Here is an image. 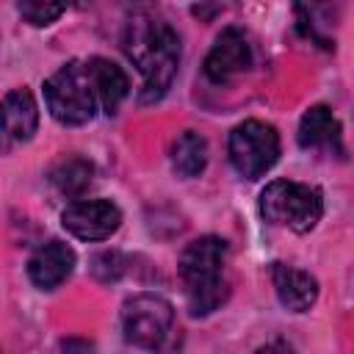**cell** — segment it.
<instances>
[{
	"instance_id": "obj_14",
	"label": "cell",
	"mask_w": 354,
	"mask_h": 354,
	"mask_svg": "<svg viewBox=\"0 0 354 354\" xmlns=\"http://www.w3.org/2000/svg\"><path fill=\"white\" fill-rule=\"evenodd\" d=\"M88 69H91V80H94L97 100H100L102 111L105 113H116L119 105H122V100L130 94V80H127L124 69L116 66L108 58H91L88 61Z\"/></svg>"
},
{
	"instance_id": "obj_11",
	"label": "cell",
	"mask_w": 354,
	"mask_h": 354,
	"mask_svg": "<svg viewBox=\"0 0 354 354\" xmlns=\"http://www.w3.org/2000/svg\"><path fill=\"white\" fill-rule=\"evenodd\" d=\"M299 144L304 149H326V152H343L340 144V122L326 105H313L299 124Z\"/></svg>"
},
{
	"instance_id": "obj_9",
	"label": "cell",
	"mask_w": 354,
	"mask_h": 354,
	"mask_svg": "<svg viewBox=\"0 0 354 354\" xmlns=\"http://www.w3.org/2000/svg\"><path fill=\"white\" fill-rule=\"evenodd\" d=\"M75 268V252L64 241H47L28 260V277L36 288L53 290L58 288Z\"/></svg>"
},
{
	"instance_id": "obj_15",
	"label": "cell",
	"mask_w": 354,
	"mask_h": 354,
	"mask_svg": "<svg viewBox=\"0 0 354 354\" xmlns=\"http://www.w3.org/2000/svg\"><path fill=\"white\" fill-rule=\"evenodd\" d=\"M205 166H207V141L194 130L180 133L177 141L171 144V169L180 177H199Z\"/></svg>"
},
{
	"instance_id": "obj_5",
	"label": "cell",
	"mask_w": 354,
	"mask_h": 354,
	"mask_svg": "<svg viewBox=\"0 0 354 354\" xmlns=\"http://www.w3.org/2000/svg\"><path fill=\"white\" fill-rule=\"evenodd\" d=\"M279 158V136L271 124L246 119L230 133V163L232 169L246 177H263Z\"/></svg>"
},
{
	"instance_id": "obj_13",
	"label": "cell",
	"mask_w": 354,
	"mask_h": 354,
	"mask_svg": "<svg viewBox=\"0 0 354 354\" xmlns=\"http://www.w3.org/2000/svg\"><path fill=\"white\" fill-rule=\"evenodd\" d=\"M296 11V28L304 39L321 44V47H332V28H335V8L332 0H296L293 3Z\"/></svg>"
},
{
	"instance_id": "obj_2",
	"label": "cell",
	"mask_w": 354,
	"mask_h": 354,
	"mask_svg": "<svg viewBox=\"0 0 354 354\" xmlns=\"http://www.w3.org/2000/svg\"><path fill=\"white\" fill-rule=\"evenodd\" d=\"M227 243L216 235L196 238L180 254V279L194 315H207L227 299Z\"/></svg>"
},
{
	"instance_id": "obj_8",
	"label": "cell",
	"mask_w": 354,
	"mask_h": 354,
	"mask_svg": "<svg viewBox=\"0 0 354 354\" xmlns=\"http://www.w3.org/2000/svg\"><path fill=\"white\" fill-rule=\"evenodd\" d=\"M252 66V44L238 28H227L216 36L207 58H205V75L213 83H227L246 72Z\"/></svg>"
},
{
	"instance_id": "obj_3",
	"label": "cell",
	"mask_w": 354,
	"mask_h": 354,
	"mask_svg": "<svg viewBox=\"0 0 354 354\" xmlns=\"http://www.w3.org/2000/svg\"><path fill=\"white\" fill-rule=\"evenodd\" d=\"M260 213L274 227L310 232L321 221L324 196L313 185L293 183V180H274L260 194Z\"/></svg>"
},
{
	"instance_id": "obj_4",
	"label": "cell",
	"mask_w": 354,
	"mask_h": 354,
	"mask_svg": "<svg viewBox=\"0 0 354 354\" xmlns=\"http://www.w3.org/2000/svg\"><path fill=\"white\" fill-rule=\"evenodd\" d=\"M44 100L61 124H86L100 105L88 64L69 61L53 72L44 83Z\"/></svg>"
},
{
	"instance_id": "obj_6",
	"label": "cell",
	"mask_w": 354,
	"mask_h": 354,
	"mask_svg": "<svg viewBox=\"0 0 354 354\" xmlns=\"http://www.w3.org/2000/svg\"><path fill=\"white\" fill-rule=\"evenodd\" d=\"M174 321L171 304L158 293H136L122 307L124 340L141 348H155L166 340Z\"/></svg>"
},
{
	"instance_id": "obj_1",
	"label": "cell",
	"mask_w": 354,
	"mask_h": 354,
	"mask_svg": "<svg viewBox=\"0 0 354 354\" xmlns=\"http://www.w3.org/2000/svg\"><path fill=\"white\" fill-rule=\"evenodd\" d=\"M124 53L138 66L141 83V102L160 100L180 64V39L177 33L155 17H133L124 30Z\"/></svg>"
},
{
	"instance_id": "obj_10",
	"label": "cell",
	"mask_w": 354,
	"mask_h": 354,
	"mask_svg": "<svg viewBox=\"0 0 354 354\" xmlns=\"http://www.w3.org/2000/svg\"><path fill=\"white\" fill-rule=\"evenodd\" d=\"M271 279H274V290L279 296V301L293 310V313H304L315 304L318 299V282L313 274L285 266V263H274L271 268Z\"/></svg>"
},
{
	"instance_id": "obj_7",
	"label": "cell",
	"mask_w": 354,
	"mask_h": 354,
	"mask_svg": "<svg viewBox=\"0 0 354 354\" xmlns=\"http://www.w3.org/2000/svg\"><path fill=\"white\" fill-rule=\"evenodd\" d=\"M61 224L80 241H105L122 224V210L111 199H75L64 213Z\"/></svg>"
},
{
	"instance_id": "obj_12",
	"label": "cell",
	"mask_w": 354,
	"mask_h": 354,
	"mask_svg": "<svg viewBox=\"0 0 354 354\" xmlns=\"http://www.w3.org/2000/svg\"><path fill=\"white\" fill-rule=\"evenodd\" d=\"M3 122L6 141H28L39 124V105L28 88H14L3 100Z\"/></svg>"
},
{
	"instance_id": "obj_16",
	"label": "cell",
	"mask_w": 354,
	"mask_h": 354,
	"mask_svg": "<svg viewBox=\"0 0 354 354\" xmlns=\"http://www.w3.org/2000/svg\"><path fill=\"white\" fill-rule=\"evenodd\" d=\"M91 174H94V169H91L88 160H83V158H66V160H61L50 171V183L64 196H80L91 185Z\"/></svg>"
},
{
	"instance_id": "obj_17",
	"label": "cell",
	"mask_w": 354,
	"mask_h": 354,
	"mask_svg": "<svg viewBox=\"0 0 354 354\" xmlns=\"http://www.w3.org/2000/svg\"><path fill=\"white\" fill-rule=\"evenodd\" d=\"M17 8H19L25 22L41 28V25L55 22L64 14L66 0H17Z\"/></svg>"
}]
</instances>
